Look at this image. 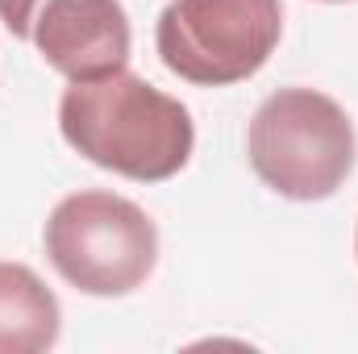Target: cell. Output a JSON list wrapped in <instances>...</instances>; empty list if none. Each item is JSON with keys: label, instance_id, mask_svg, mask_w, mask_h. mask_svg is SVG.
Masks as SVG:
<instances>
[{"label": "cell", "instance_id": "cell-7", "mask_svg": "<svg viewBox=\"0 0 358 354\" xmlns=\"http://www.w3.org/2000/svg\"><path fill=\"white\" fill-rule=\"evenodd\" d=\"M38 8H42V0H0V21H4V29L13 38L25 42V29H29V21H34Z\"/></svg>", "mask_w": 358, "mask_h": 354}, {"label": "cell", "instance_id": "cell-4", "mask_svg": "<svg viewBox=\"0 0 358 354\" xmlns=\"http://www.w3.org/2000/svg\"><path fill=\"white\" fill-rule=\"evenodd\" d=\"M279 34V0H171L155 25V46L171 76L225 88L263 71Z\"/></svg>", "mask_w": 358, "mask_h": 354}, {"label": "cell", "instance_id": "cell-8", "mask_svg": "<svg viewBox=\"0 0 358 354\" xmlns=\"http://www.w3.org/2000/svg\"><path fill=\"white\" fill-rule=\"evenodd\" d=\"M325 4H346V0H325Z\"/></svg>", "mask_w": 358, "mask_h": 354}, {"label": "cell", "instance_id": "cell-6", "mask_svg": "<svg viewBox=\"0 0 358 354\" xmlns=\"http://www.w3.org/2000/svg\"><path fill=\"white\" fill-rule=\"evenodd\" d=\"M63 330L55 292L25 263H0V354L50 351Z\"/></svg>", "mask_w": 358, "mask_h": 354}, {"label": "cell", "instance_id": "cell-5", "mask_svg": "<svg viewBox=\"0 0 358 354\" xmlns=\"http://www.w3.org/2000/svg\"><path fill=\"white\" fill-rule=\"evenodd\" d=\"M25 42L71 84L104 80L129 63V17L121 0H42Z\"/></svg>", "mask_w": 358, "mask_h": 354}, {"label": "cell", "instance_id": "cell-1", "mask_svg": "<svg viewBox=\"0 0 358 354\" xmlns=\"http://www.w3.org/2000/svg\"><path fill=\"white\" fill-rule=\"evenodd\" d=\"M59 129L76 155L138 183L179 176L196 146L192 113L125 67L63 92Z\"/></svg>", "mask_w": 358, "mask_h": 354}, {"label": "cell", "instance_id": "cell-2", "mask_svg": "<svg viewBox=\"0 0 358 354\" xmlns=\"http://www.w3.org/2000/svg\"><path fill=\"white\" fill-rule=\"evenodd\" d=\"M346 108L313 88H279L250 117L246 155L255 176L287 200H325L355 171Z\"/></svg>", "mask_w": 358, "mask_h": 354}, {"label": "cell", "instance_id": "cell-9", "mask_svg": "<svg viewBox=\"0 0 358 354\" xmlns=\"http://www.w3.org/2000/svg\"><path fill=\"white\" fill-rule=\"evenodd\" d=\"M355 250H358V234H355Z\"/></svg>", "mask_w": 358, "mask_h": 354}, {"label": "cell", "instance_id": "cell-3", "mask_svg": "<svg viewBox=\"0 0 358 354\" xmlns=\"http://www.w3.org/2000/svg\"><path fill=\"white\" fill-rule=\"evenodd\" d=\"M42 246L50 267L84 296H125L159 263V229L146 208L104 187L63 196L46 217Z\"/></svg>", "mask_w": 358, "mask_h": 354}]
</instances>
